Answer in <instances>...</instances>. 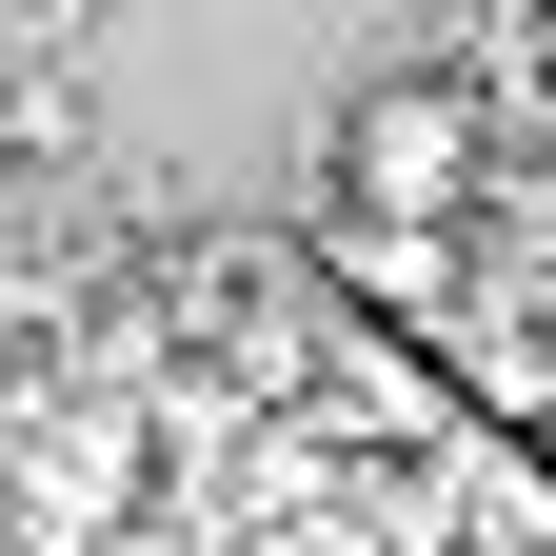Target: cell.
<instances>
[{
	"label": "cell",
	"instance_id": "obj_1",
	"mask_svg": "<svg viewBox=\"0 0 556 556\" xmlns=\"http://www.w3.org/2000/svg\"><path fill=\"white\" fill-rule=\"evenodd\" d=\"M338 160H358V219H477L497 199V100L457 80V60H417L338 119Z\"/></svg>",
	"mask_w": 556,
	"mask_h": 556
}]
</instances>
